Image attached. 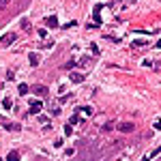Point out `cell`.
<instances>
[{"label":"cell","instance_id":"9c48e42d","mask_svg":"<svg viewBox=\"0 0 161 161\" xmlns=\"http://www.w3.org/2000/svg\"><path fill=\"white\" fill-rule=\"evenodd\" d=\"M75 112H84L86 116H93V114H95V110H93V107H88V105H84V107H77Z\"/></svg>","mask_w":161,"mask_h":161},{"label":"cell","instance_id":"83f0119b","mask_svg":"<svg viewBox=\"0 0 161 161\" xmlns=\"http://www.w3.org/2000/svg\"><path fill=\"white\" fill-rule=\"evenodd\" d=\"M0 161H2V157H0Z\"/></svg>","mask_w":161,"mask_h":161},{"label":"cell","instance_id":"2e32d148","mask_svg":"<svg viewBox=\"0 0 161 161\" xmlns=\"http://www.w3.org/2000/svg\"><path fill=\"white\" fill-rule=\"evenodd\" d=\"M112 129H114V123H110V120H107V123L101 127V131H112Z\"/></svg>","mask_w":161,"mask_h":161},{"label":"cell","instance_id":"603a6c76","mask_svg":"<svg viewBox=\"0 0 161 161\" xmlns=\"http://www.w3.org/2000/svg\"><path fill=\"white\" fill-rule=\"evenodd\" d=\"M75 24H77V21H75V19H71V21H67V24H64V28H73Z\"/></svg>","mask_w":161,"mask_h":161},{"label":"cell","instance_id":"3957f363","mask_svg":"<svg viewBox=\"0 0 161 161\" xmlns=\"http://www.w3.org/2000/svg\"><path fill=\"white\" fill-rule=\"evenodd\" d=\"M32 90H34V95H37V99H39V97H48V95H50V90H48V86H43V84H37V86H34Z\"/></svg>","mask_w":161,"mask_h":161},{"label":"cell","instance_id":"e0dca14e","mask_svg":"<svg viewBox=\"0 0 161 161\" xmlns=\"http://www.w3.org/2000/svg\"><path fill=\"white\" fill-rule=\"evenodd\" d=\"M157 155H161V146H159V148H155V150H153V153H150L146 159H153V157H157Z\"/></svg>","mask_w":161,"mask_h":161},{"label":"cell","instance_id":"8992f818","mask_svg":"<svg viewBox=\"0 0 161 161\" xmlns=\"http://www.w3.org/2000/svg\"><path fill=\"white\" fill-rule=\"evenodd\" d=\"M0 125H2L7 131H15V129H19V125H15V123H9L7 118H0Z\"/></svg>","mask_w":161,"mask_h":161},{"label":"cell","instance_id":"cb8c5ba5","mask_svg":"<svg viewBox=\"0 0 161 161\" xmlns=\"http://www.w3.org/2000/svg\"><path fill=\"white\" fill-rule=\"evenodd\" d=\"M7 5H9V0H0V11H5Z\"/></svg>","mask_w":161,"mask_h":161},{"label":"cell","instance_id":"5bb4252c","mask_svg":"<svg viewBox=\"0 0 161 161\" xmlns=\"http://www.w3.org/2000/svg\"><path fill=\"white\" fill-rule=\"evenodd\" d=\"M80 123V112H73V116H71V120H69V125H77Z\"/></svg>","mask_w":161,"mask_h":161},{"label":"cell","instance_id":"ba28073f","mask_svg":"<svg viewBox=\"0 0 161 161\" xmlns=\"http://www.w3.org/2000/svg\"><path fill=\"white\" fill-rule=\"evenodd\" d=\"M0 105H2V110H11V107H13V101H11L9 97H5L2 101H0Z\"/></svg>","mask_w":161,"mask_h":161},{"label":"cell","instance_id":"5b68a950","mask_svg":"<svg viewBox=\"0 0 161 161\" xmlns=\"http://www.w3.org/2000/svg\"><path fill=\"white\" fill-rule=\"evenodd\" d=\"M69 80H71L73 84H82V82H84V73H77V71H71V73H69Z\"/></svg>","mask_w":161,"mask_h":161},{"label":"cell","instance_id":"7402d4cb","mask_svg":"<svg viewBox=\"0 0 161 161\" xmlns=\"http://www.w3.org/2000/svg\"><path fill=\"white\" fill-rule=\"evenodd\" d=\"M153 129H155V131H161V120H155V123H153Z\"/></svg>","mask_w":161,"mask_h":161},{"label":"cell","instance_id":"52a82bcc","mask_svg":"<svg viewBox=\"0 0 161 161\" xmlns=\"http://www.w3.org/2000/svg\"><path fill=\"white\" fill-rule=\"evenodd\" d=\"M28 62H30V67H39V62H41V58H39V54H28Z\"/></svg>","mask_w":161,"mask_h":161},{"label":"cell","instance_id":"d6986e66","mask_svg":"<svg viewBox=\"0 0 161 161\" xmlns=\"http://www.w3.org/2000/svg\"><path fill=\"white\" fill-rule=\"evenodd\" d=\"M69 99H71V95H62V97L58 99V105H60V103H67Z\"/></svg>","mask_w":161,"mask_h":161},{"label":"cell","instance_id":"7a4b0ae2","mask_svg":"<svg viewBox=\"0 0 161 161\" xmlns=\"http://www.w3.org/2000/svg\"><path fill=\"white\" fill-rule=\"evenodd\" d=\"M116 129H118L120 133H133V131H135V125H133V123H129V120H127V123L123 120V123H118V127H116Z\"/></svg>","mask_w":161,"mask_h":161},{"label":"cell","instance_id":"484cf974","mask_svg":"<svg viewBox=\"0 0 161 161\" xmlns=\"http://www.w3.org/2000/svg\"><path fill=\"white\" fill-rule=\"evenodd\" d=\"M54 146H56V148H60V146H62V137H58V140L54 142Z\"/></svg>","mask_w":161,"mask_h":161},{"label":"cell","instance_id":"7c38bea8","mask_svg":"<svg viewBox=\"0 0 161 161\" xmlns=\"http://www.w3.org/2000/svg\"><path fill=\"white\" fill-rule=\"evenodd\" d=\"M28 105H30V107H41V110H43V103H41V99H30V101H28Z\"/></svg>","mask_w":161,"mask_h":161},{"label":"cell","instance_id":"277c9868","mask_svg":"<svg viewBox=\"0 0 161 161\" xmlns=\"http://www.w3.org/2000/svg\"><path fill=\"white\" fill-rule=\"evenodd\" d=\"M43 21H45V26H48V28H56L58 26V17L56 15H48Z\"/></svg>","mask_w":161,"mask_h":161},{"label":"cell","instance_id":"30bf717a","mask_svg":"<svg viewBox=\"0 0 161 161\" xmlns=\"http://www.w3.org/2000/svg\"><path fill=\"white\" fill-rule=\"evenodd\" d=\"M7 161H19V153H17V150H11V153L7 155Z\"/></svg>","mask_w":161,"mask_h":161},{"label":"cell","instance_id":"ffe728a7","mask_svg":"<svg viewBox=\"0 0 161 161\" xmlns=\"http://www.w3.org/2000/svg\"><path fill=\"white\" fill-rule=\"evenodd\" d=\"M71 133H73V127H71V125H67V127H64V135L69 137V135H71Z\"/></svg>","mask_w":161,"mask_h":161},{"label":"cell","instance_id":"8fae6325","mask_svg":"<svg viewBox=\"0 0 161 161\" xmlns=\"http://www.w3.org/2000/svg\"><path fill=\"white\" fill-rule=\"evenodd\" d=\"M17 93H19L21 97L28 95V84H19V86H17Z\"/></svg>","mask_w":161,"mask_h":161},{"label":"cell","instance_id":"6da1fadb","mask_svg":"<svg viewBox=\"0 0 161 161\" xmlns=\"http://www.w3.org/2000/svg\"><path fill=\"white\" fill-rule=\"evenodd\" d=\"M17 39V34L15 32H7V34H2L0 37V45H2V48H9V45H13V41Z\"/></svg>","mask_w":161,"mask_h":161},{"label":"cell","instance_id":"4316f807","mask_svg":"<svg viewBox=\"0 0 161 161\" xmlns=\"http://www.w3.org/2000/svg\"><path fill=\"white\" fill-rule=\"evenodd\" d=\"M155 48H157V50H159V48H161V39H159V41H157V43H155Z\"/></svg>","mask_w":161,"mask_h":161},{"label":"cell","instance_id":"ac0fdd59","mask_svg":"<svg viewBox=\"0 0 161 161\" xmlns=\"http://www.w3.org/2000/svg\"><path fill=\"white\" fill-rule=\"evenodd\" d=\"M73 67H75V60H69V62L62 64V69H73Z\"/></svg>","mask_w":161,"mask_h":161},{"label":"cell","instance_id":"9a60e30c","mask_svg":"<svg viewBox=\"0 0 161 161\" xmlns=\"http://www.w3.org/2000/svg\"><path fill=\"white\" fill-rule=\"evenodd\" d=\"M50 114H52V116H58V114H60V105H58V103H54V105H52V110H50Z\"/></svg>","mask_w":161,"mask_h":161},{"label":"cell","instance_id":"d4e9b609","mask_svg":"<svg viewBox=\"0 0 161 161\" xmlns=\"http://www.w3.org/2000/svg\"><path fill=\"white\" fill-rule=\"evenodd\" d=\"M90 50H93L95 54H99V48H97V43H90Z\"/></svg>","mask_w":161,"mask_h":161},{"label":"cell","instance_id":"44dd1931","mask_svg":"<svg viewBox=\"0 0 161 161\" xmlns=\"http://www.w3.org/2000/svg\"><path fill=\"white\" fill-rule=\"evenodd\" d=\"M133 45H135V48H140V45H142V48H146L148 43H146V41H133Z\"/></svg>","mask_w":161,"mask_h":161},{"label":"cell","instance_id":"4fadbf2b","mask_svg":"<svg viewBox=\"0 0 161 161\" xmlns=\"http://www.w3.org/2000/svg\"><path fill=\"white\" fill-rule=\"evenodd\" d=\"M19 26H21V30L30 32V21H28V19H21V21H19Z\"/></svg>","mask_w":161,"mask_h":161}]
</instances>
